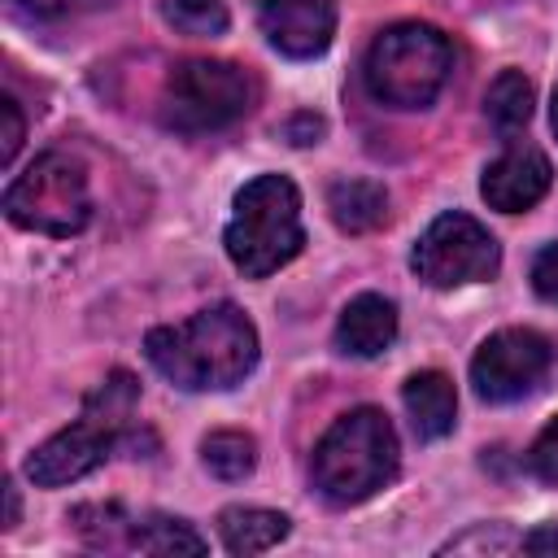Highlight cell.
<instances>
[{
	"label": "cell",
	"instance_id": "obj_1",
	"mask_svg": "<svg viewBox=\"0 0 558 558\" xmlns=\"http://www.w3.org/2000/svg\"><path fill=\"white\" fill-rule=\"evenodd\" d=\"M144 353L174 388H235L257 366V327L240 305L222 301L187 323L153 327L144 336Z\"/></svg>",
	"mask_w": 558,
	"mask_h": 558
},
{
	"label": "cell",
	"instance_id": "obj_2",
	"mask_svg": "<svg viewBox=\"0 0 558 558\" xmlns=\"http://www.w3.org/2000/svg\"><path fill=\"white\" fill-rule=\"evenodd\" d=\"M397 462L401 449L388 414L375 405H357L327 427V436L314 449L310 475L331 506H357L375 497L384 484H392Z\"/></svg>",
	"mask_w": 558,
	"mask_h": 558
},
{
	"label": "cell",
	"instance_id": "obj_3",
	"mask_svg": "<svg viewBox=\"0 0 558 558\" xmlns=\"http://www.w3.org/2000/svg\"><path fill=\"white\" fill-rule=\"evenodd\" d=\"M135 401H140V384H135L126 371H113V375L83 401V414H78L70 427H61L57 436H48V440L26 458V475H31L39 488H61V484H74V480L92 475V471L113 453V445L126 440Z\"/></svg>",
	"mask_w": 558,
	"mask_h": 558
},
{
	"label": "cell",
	"instance_id": "obj_4",
	"mask_svg": "<svg viewBox=\"0 0 558 558\" xmlns=\"http://www.w3.org/2000/svg\"><path fill=\"white\" fill-rule=\"evenodd\" d=\"M222 244L235 270L248 279H266L270 270L288 266L305 244L296 183L283 174H257L244 183L235 192V214L222 231Z\"/></svg>",
	"mask_w": 558,
	"mask_h": 558
},
{
	"label": "cell",
	"instance_id": "obj_5",
	"mask_svg": "<svg viewBox=\"0 0 558 558\" xmlns=\"http://www.w3.org/2000/svg\"><path fill=\"white\" fill-rule=\"evenodd\" d=\"M453 70L449 39L427 22H397L375 35L362 78L366 92L388 109H423L440 96Z\"/></svg>",
	"mask_w": 558,
	"mask_h": 558
},
{
	"label": "cell",
	"instance_id": "obj_6",
	"mask_svg": "<svg viewBox=\"0 0 558 558\" xmlns=\"http://www.w3.org/2000/svg\"><path fill=\"white\" fill-rule=\"evenodd\" d=\"M4 214L22 231L39 235H78L92 218V192H87V170L78 157L52 148L35 157L9 187H4Z\"/></svg>",
	"mask_w": 558,
	"mask_h": 558
},
{
	"label": "cell",
	"instance_id": "obj_7",
	"mask_svg": "<svg viewBox=\"0 0 558 558\" xmlns=\"http://www.w3.org/2000/svg\"><path fill=\"white\" fill-rule=\"evenodd\" d=\"M257 100V78L235 61L196 57L183 61L161 92V122L183 135L222 131L240 122Z\"/></svg>",
	"mask_w": 558,
	"mask_h": 558
},
{
	"label": "cell",
	"instance_id": "obj_8",
	"mask_svg": "<svg viewBox=\"0 0 558 558\" xmlns=\"http://www.w3.org/2000/svg\"><path fill=\"white\" fill-rule=\"evenodd\" d=\"M414 275L427 288H466V283H484L497 275L501 266V248L488 235V227H480L471 214H440L410 253Z\"/></svg>",
	"mask_w": 558,
	"mask_h": 558
},
{
	"label": "cell",
	"instance_id": "obj_9",
	"mask_svg": "<svg viewBox=\"0 0 558 558\" xmlns=\"http://www.w3.org/2000/svg\"><path fill=\"white\" fill-rule=\"evenodd\" d=\"M554 362V349L532 327H506L480 344L471 357V384L484 401H519L527 397Z\"/></svg>",
	"mask_w": 558,
	"mask_h": 558
},
{
	"label": "cell",
	"instance_id": "obj_10",
	"mask_svg": "<svg viewBox=\"0 0 558 558\" xmlns=\"http://www.w3.org/2000/svg\"><path fill=\"white\" fill-rule=\"evenodd\" d=\"M257 22L283 57L310 61L336 35V0H257Z\"/></svg>",
	"mask_w": 558,
	"mask_h": 558
},
{
	"label": "cell",
	"instance_id": "obj_11",
	"mask_svg": "<svg viewBox=\"0 0 558 558\" xmlns=\"http://www.w3.org/2000/svg\"><path fill=\"white\" fill-rule=\"evenodd\" d=\"M549 179H554V170H549V157H545L541 148H532V144H510V148L484 170L480 192H484V201H488L493 209H501V214H523V209H532V205L549 192Z\"/></svg>",
	"mask_w": 558,
	"mask_h": 558
},
{
	"label": "cell",
	"instance_id": "obj_12",
	"mask_svg": "<svg viewBox=\"0 0 558 558\" xmlns=\"http://www.w3.org/2000/svg\"><path fill=\"white\" fill-rule=\"evenodd\" d=\"M397 340V305L379 292H362L336 323V349L349 357H379Z\"/></svg>",
	"mask_w": 558,
	"mask_h": 558
},
{
	"label": "cell",
	"instance_id": "obj_13",
	"mask_svg": "<svg viewBox=\"0 0 558 558\" xmlns=\"http://www.w3.org/2000/svg\"><path fill=\"white\" fill-rule=\"evenodd\" d=\"M410 427L418 440H440L453 432V414H458V392L453 379L445 371H414L401 388Z\"/></svg>",
	"mask_w": 558,
	"mask_h": 558
},
{
	"label": "cell",
	"instance_id": "obj_14",
	"mask_svg": "<svg viewBox=\"0 0 558 558\" xmlns=\"http://www.w3.org/2000/svg\"><path fill=\"white\" fill-rule=\"evenodd\" d=\"M327 209H331V222L340 231L366 235V231L388 222V192L375 179H340L327 192Z\"/></svg>",
	"mask_w": 558,
	"mask_h": 558
},
{
	"label": "cell",
	"instance_id": "obj_15",
	"mask_svg": "<svg viewBox=\"0 0 558 558\" xmlns=\"http://www.w3.org/2000/svg\"><path fill=\"white\" fill-rule=\"evenodd\" d=\"M288 514L279 510H262V506H227L218 514V536L231 554H266L288 536Z\"/></svg>",
	"mask_w": 558,
	"mask_h": 558
},
{
	"label": "cell",
	"instance_id": "obj_16",
	"mask_svg": "<svg viewBox=\"0 0 558 558\" xmlns=\"http://www.w3.org/2000/svg\"><path fill=\"white\" fill-rule=\"evenodd\" d=\"M484 118H488V126L497 131V135H514V131H523L527 126V118H532V83L519 74V70H501L493 83H488V92H484Z\"/></svg>",
	"mask_w": 558,
	"mask_h": 558
},
{
	"label": "cell",
	"instance_id": "obj_17",
	"mask_svg": "<svg viewBox=\"0 0 558 558\" xmlns=\"http://www.w3.org/2000/svg\"><path fill=\"white\" fill-rule=\"evenodd\" d=\"M131 549L140 554H205V536L170 514H140L131 523Z\"/></svg>",
	"mask_w": 558,
	"mask_h": 558
},
{
	"label": "cell",
	"instance_id": "obj_18",
	"mask_svg": "<svg viewBox=\"0 0 558 558\" xmlns=\"http://www.w3.org/2000/svg\"><path fill=\"white\" fill-rule=\"evenodd\" d=\"M201 458L205 466L218 475V480H244L253 466H257V440L248 432H235V427H222V432H209L201 440Z\"/></svg>",
	"mask_w": 558,
	"mask_h": 558
},
{
	"label": "cell",
	"instance_id": "obj_19",
	"mask_svg": "<svg viewBox=\"0 0 558 558\" xmlns=\"http://www.w3.org/2000/svg\"><path fill=\"white\" fill-rule=\"evenodd\" d=\"M70 523L83 532L87 545H100V549H131V514H122L118 506H78L70 514Z\"/></svg>",
	"mask_w": 558,
	"mask_h": 558
},
{
	"label": "cell",
	"instance_id": "obj_20",
	"mask_svg": "<svg viewBox=\"0 0 558 558\" xmlns=\"http://www.w3.org/2000/svg\"><path fill=\"white\" fill-rule=\"evenodd\" d=\"M161 17L179 35H222L227 31V0H161Z\"/></svg>",
	"mask_w": 558,
	"mask_h": 558
},
{
	"label": "cell",
	"instance_id": "obj_21",
	"mask_svg": "<svg viewBox=\"0 0 558 558\" xmlns=\"http://www.w3.org/2000/svg\"><path fill=\"white\" fill-rule=\"evenodd\" d=\"M527 466H532L536 480L558 484V414H554V418L545 423V432L532 440V449H527Z\"/></svg>",
	"mask_w": 558,
	"mask_h": 558
},
{
	"label": "cell",
	"instance_id": "obj_22",
	"mask_svg": "<svg viewBox=\"0 0 558 558\" xmlns=\"http://www.w3.org/2000/svg\"><path fill=\"white\" fill-rule=\"evenodd\" d=\"M532 288H536L541 301L558 305V244H545L532 257Z\"/></svg>",
	"mask_w": 558,
	"mask_h": 558
},
{
	"label": "cell",
	"instance_id": "obj_23",
	"mask_svg": "<svg viewBox=\"0 0 558 558\" xmlns=\"http://www.w3.org/2000/svg\"><path fill=\"white\" fill-rule=\"evenodd\" d=\"M0 118H4V144H0V166H13V157H17V148H22V135H26V122H22V109H17V100L13 96H4L0 100Z\"/></svg>",
	"mask_w": 558,
	"mask_h": 558
},
{
	"label": "cell",
	"instance_id": "obj_24",
	"mask_svg": "<svg viewBox=\"0 0 558 558\" xmlns=\"http://www.w3.org/2000/svg\"><path fill=\"white\" fill-rule=\"evenodd\" d=\"M31 13L39 17H70V13H83V9H100V4H113V0H22Z\"/></svg>",
	"mask_w": 558,
	"mask_h": 558
},
{
	"label": "cell",
	"instance_id": "obj_25",
	"mask_svg": "<svg viewBox=\"0 0 558 558\" xmlns=\"http://www.w3.org/2000/svg\"><path fill=\"white\" fill-rule=\"evenodd\" d=\"M523 554H536V558H558V523H541L532 527L523 541H519Z\"/></svg>",
	"mask_w": 558,
	"mask_h": 558
},
{
	"label": "cell",
	"instance_id": "obj_26",
	"mask_svg": "<svg viewBox=\"0 0 558 558\" xmlns=\"http://www.w3.org/2000/svg\"><path fill=\"white\" fill-rule=\"evenodd\" d=\"M318 135H323V118H314V113H296L288 122V140L292 144H318Z\"/></svg>",
	"mask_w": 558,
	"mask_h": 558
},
{
	"label": "cell",
	"instance_id": "obj_27",
	"mask_svg": "<svg viewBox=\"0 0 558 558\" xmlns=\"http://www.w3.org/2000/svg\"><path fill=\"white\" fill-rule=\"evenodd\" d=\"M475 545H484V549H510L514 541H510L506 532H493V536H488V527H484V532H471V536L449 541V549H475Z\"/></svg>",
	"mask_w": 558,
	"mask_h": 558
},
{
	"label": "cell",
	"instance_id": "obj_28",
	"mask_svg": "<svg viewBox=\"0 0 558 558\" xmlns=\"http://www.w3.org/2000/svg\"><path fill=\"white\" fill-rule=\"evenodd\" d=\"M4 501H9V514H4V527H13V523H17V488H13V484H4Z\"/></svg>",
	"mask_w": 558,
	"mask_h": 558
},
{
	"label": "cell",
	"instance_id": "obj_29",
	"mask_svg": "<svg viewBox=\"0 0 558 558\" xmlns=\"http://www.w3.org/2000/svg\"><path fill=\"white\" fill-rule=\"evenodd\" d=\"M549 118H554V135H558V92H554V113Z\"/></svg>",
	"mask_w": 558,
	"mask_h": 558
}]
</instances>
